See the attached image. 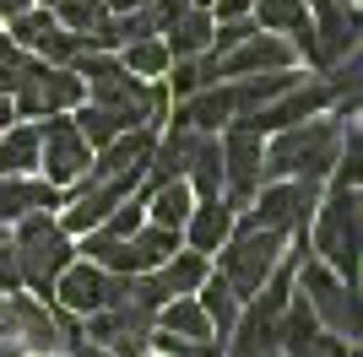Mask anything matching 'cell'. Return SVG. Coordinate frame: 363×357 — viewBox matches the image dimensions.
Wrapping results in <instances>:
<instances>
[{"mask_svg":"<svg viewBox=\"0 0 363 357\" xmlns=\"http://www.w3.org/2000/svg\"><path fill=\"white\" fill-rule=\"evenodd\" d=\"M342 125L347 119H331V114H315V119H298V125H282L272 130V147H266V178H325L336 163V147H342Z\"/></svg>","mask_w":363,"mask_h":357,"instance_id":"6da1fadb","label":"cell"},{"mask_svg":"<svg viewBox=\"0 0 363 357\" xmlns=\"http://www.w3.org/2000/svg\"><path fill=\"white\" fill-rule=\"evenodd\" d=\"M11 260H16V282L33 287V293L49 303V287L65 266L76 260V244L49 211H28L16 222V238H11Z\"/></svg>","mask_w":363,"mask_h":357,"instance_id":"7a4b0ae2","label":"cell"},{"mask_svg":"<svg viewBox=\"0 0 363 357\" xmlns=\"http://www.w3.org/2000/svg\"><path fill=\"white\" fill-rule=\"evenodd\" d=\"M315 260L358 287V190L331 184V195L315 200Z\"/></svg>","mask_w":363,"mask_h":357,"instance_id":"3957f363","label":"cell"},{"mask_svg":"<svg viewBox=\"0 0 363 357\" xmlns=\"http://www.w3.org/2000/svg\"><path fill=\"white\" fill-rule=\"evenodd\" d=\"M282 249H288V233H277V227H233V238L223 244L217 276L233 287L239 303H250L266 287V276L282 266Z\"/></svg>","mask_w":363,"mask_h":357,"instance_id":"277c9868","label":"cell"},{"mask_svg":"<svg viewBox=\"0 0 363 357\" xmlns=\"http://www.w3.org/2000/svg\"><path fill=\"white\" fill-rule=\"evenodd\" d=\"M320 184L315 178H266L250 200L244 217H233V227H277V233H309V217H315Z\"/></svg>","mask_w":363,"mask_h":357,"instance_id":"5b68a950","label":"cell"},{"mask_svg":"<svg viewBox=\"0 0 363 357\" xmlns=\"http://www.w3.org/2000/svg\"><path fill=\"white\" fill-rule=\"evenodd\" d=\"M293 287H298L303 303L315 309L320 330H331V336L358 346V287H347L331 266H320V260H303V266L293 271Z\"/></svg>","mask_w":363,"mask_h":357,"instance_id":"8992f818","label":"cell"},{"mask_svg":"<svg viewBox=\"0 0 363 357\" xmlns=\"http://www.w3.org/2000/svg\"><path fill=\"white\" fill-rule=\"evenodd\" d=\"M217 141H223V200L233 211L239 206H250L255 200V190L266 184V135H255L250 125H223L217 130Z\"/></svg>","mask_w":363,"mask_h":357,"instance_id":"52a82bcc","label":"cell"},{"mask_svg":"<svg viewBox=\"0 0 363 357\" xmlns=\"http://www.w3.org/2000/svg\"><path fill=\"white\" fill-rule=\"evenodd\" d=\"M87 163H92V147H87V135L76 130V119H65V114L38 119V168H44V178L55 190H76L87 178Z\"/></svg>","mask_w":363,"mask_h":357,"instance_id":"ba28073f","label":"cell"},{"mask_svg":"<svg viewBox=\"0 0 363 357\" xmlns=\"http://www.w3.org/2000/svg\"><path fill=\"white\" fill-rule=\"evenodd\" d=\"M104 287H108V271L92 266V260H71V266L55 276V287H49V303L65 314H98L104 309Z\"/></svg>","mask_w":363,"mask_h":357,"instance_id":"9c48e42d","label":"cell"},{"mask_svg":"<svg viewBox=\"0 0 363 357\" xmlns=\"http://www.w3.org/2000/svg\"><path fill=\"white\" fill-rule=\"evenodd\" d=\"M223 60V81L228 76H260V71H288L293 60H298V49L288 44V38H277V33H250L239 49H228Z\"/></svg>","mask_w":363,"mask_h":357,"instance_id":"30bf717a","label":"cell"},{"mask_svg":"<svg viewBox=\"0 0 363 357\" xmlns=\"http://www.w3.org/2000/svg\"><path fill=\"white\" fill-rule=\"evenodd\" d=\"M179 238H184V249H196V254H217L233 238V206H228L223 195L196 200L190 217H184V227H179Z\"/></svg>","mask_w":363,"mask_h":357,"instance_id":"8fae6325","label":"cell"},{"mask_svg":"<svg viewBox=\"0 0 363 357\" xmlns=\"http://www.w3.org/2000/svg\"><path fill=\"white\" fill-rule=\"evenodd\" d=\"M228 341V357H282V336H277V314L244 303L233 330L223 336Z\"/></svg>","mask_w":363,"mask_h":357,"instance_id":"7c38bea8","label":"cell"},{"mask_svg":"<svg viewBox=\"0 0 363 357\" xmlns=\"http://www.w3.org/2000/svg\"><path fill=\"white\" fill-rule=\"evenodd\" d=\"M49 206H65V190H55L49 178H0V227L6 222H22L28 211H49Z\"/></svg>","mask_w":363,"mask_h":357,"instance_id":"4fadbf2b","label":"cell"},{"mask_svg":"<svg viewBox=\"0 0 363 357\" xmlns=\"http://www.w3.org/2000/svg\"><path fill=\"white\" fill-rule=\"evenodd\" d=\"M174 119H184V125L201 130V135H217L223 125H233V87L217 81V87H201V92H190V98H179V114Z\"/></svg>","mask_w":363,"mask_h":357,"instance_id":"5bb4252c","label":"cell"},{"mask_svg":"<svg viewBox=\"0 0 363 357\" xmlns=\"http://www.w3.org/2000/svg\"><path fill=\"white\" fill-rule=\"evenodd\" d=\"M157 38H163L168 60H196V55H206V49H212V11L190 6V11H179L163 33H157Z\"/></svg>","mask_w":363,"mask_h":357,"instance_id":"9a60e30c","label":"cell"},{"mask_svg":"<svg viewBox=\"0 0 363 357\" xmlns=\"http://www.w3.org/2000/svg\"><path fill=\"white\" fill-rule=\"evenodd\" d=\"M141 206H147V222L174 227V233H179L184 217H190V206H196V195H190V184H184V178H163V184L141 190Z\"/></svg>","mask_w":363,"mask_h":357,"instance_id":"2e32d148","label":"cell"},{"mask_svg":"<svg viewBox=\"0 0 363 357\" xmlns=\"http://www.w3.org/2000/svg\"><path fill=\"white\" fill-rule=\"evenodd\" d=\"M184 184H190V195H196V200L223 195V141H217V135H196L190 163H184Z\"/></svg>","mask_w":363,"mask_h":357,"instance_id":"e0dca14e","label":"cell"},{"mask_svg":"<svg viewBox=\"0 0 363 357\" xmlns=\"http://www.w3.org/2000/svg\"><path fill=\"white\" fill-rule=\"evenodd\" d=\"M157 319V330H168V336H179V341H217L212 336V325H206V314H201V303H196V293H184V298H168L163 309L152 314ZM223 346V341H217Z\"/></svg>","mask_w":363,"mask_h":357,"instance_id":"ac0fdd59","label":"cell"},{"mask_svg":"<svg viewBox=\"0 0 363 357\" xmlns=\"http://www.w3.org/2000/svg\"><path fill=\"white\" fill-rule=\"evenodd\" d=\"M196 303H201V314H206V325H212V336L223 341L228 330H233V319H239V298H233V287L217 276V271H206V282L196 287Z\"/></svg>","mask_w":363,"mask_h":357,"instance_id":"d6986e66","label":"cell"},{"mask_svg":"<svg viewBox=\"0 0 363 357\" xmlns=\"http://www.w3.org/2000/svg\"><path fill=\"white\" fill-rule=\"evenodd\" d=\"M120 55V65L130 76H141V81H157V76L168 71V49H163V38H130L125 49H114Z\"/></svg>","mask_w":363,"mask_h":357,"instance_id":"ffe728a7","label":"cell"},{"mask_svg":"<svg viewBox=\"0 0 363 357\" xmlns=\"http://www.w3.org/2000/svg\"><path fill=\"white\" fill-rule=\"evenodd\" d=\"M250 16L260 22V33H293L309 22V0H250Z\"/></svg>","mask_w":363,"mask_h":357,"instance_id":"44dd1931","label":"cell"},{"mask_svg":"<svg viewBox=\"0 0 363 357\" xmlns=\"http://www.w3.org/2000/svg\"><path fill=\"white\" fill-rule=\"evenodd\" d=\"M141 222H147V206H141V195H125V200L108 211V217L92 227V233H104V238H130Z\"/></svg>","mask_w":363,"mask_h":357,"instance_id":"7402d4cb","label":"cell"},{"mask_svg":"<svg viewBox=\"0 0 363 357\" xmlns=\"http://www.w3.org/2000/svg\"><path fill=\"white\" fill-rule=\"evenodd\" d=\"M288 357H358V352H352V341H342V336H331V330H320L309 346H298V352H288Z\"/></svg>","mask_w":363,"mask_h":357,"instance_id":"603a6c76","label":"cell"},{"mask_svg":"<svg viewBox=\"0 0 363 357\" xmlns=\"http://www.w3.org/2000/svg\"><path fill=\"white\" fill-rule=\"evenodd\" d=\"M206 11H212V22H228V16H250V0H212Z\"/></svg>","mask_w":363,"mask_h":357,"instance_id":"cb8c5ba5","label":"cell"},{"mask_svg":"<svg viewBox=\"0 0 363 357\" xmlns=\"http://www.w3.org/2000/svg\"><path fill=\"white\" fill-rule=\"evenodd\" d=\"M28 6H33V0H0V16L11 22V16H22V11H28Z\"/></svg>","mask_w":363,"mask_h":357,"instance_id":"d4e9b609","label":"cell"},{"mask_svg":"<svg viewBox=\"0 0 363 357\" xmlns=\"http://www.w3.org/2000/svg\"><path fill=\"white\" fill-rule=\"evenodd\" d=\"M16 55V44H11V38H6V33H0V65H6V60H11Z\"/></svg>","mask_w":363,"mask_h":357,"instance_id":"484cf974","label":"cell"},{"mask_svg":"<svg viewBox=\"0 0 363 357\" xmlns=\"http://www.w3.org/2000/svg\"><path fill=\"white\" fill-rule=\"evenodd\" d=\"M190 6H201V11H206V6H212V0H190Z\"/></svg>","mask_w":363,"mask_h":357,"instance_id":"4316f807","label":"cell"},{"mask_svg":"<svg viewBox=\"0 0 363 357\" xmlns=\"http://www.w3.org/2000/svg\"><path fill=\"white\" fill-rule=\"evenodd\" d=\"M33 6H55V0H33Z\"/></svg>","mask_w":363,"mask_h":357,"instance_id":"83f0119b","label":"cell"},{"mask_svg":"<svg viewBox=\"0 0 363 357\" xmlns=\"http://www.w3.org/2000/svg\"><path fill=\"white\" fill-rule=\"evenodd\" d=\"M309 6H325V0H309Z\"/></svg>","mask_w":363,"mask_h":357,"instance_id":"f1b7e54d","label":"cell"}]
</instances>
